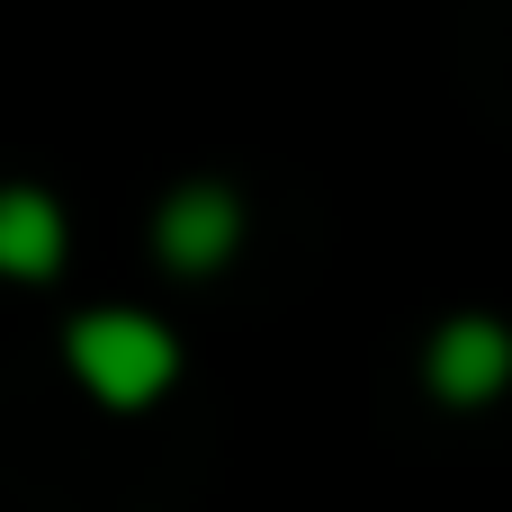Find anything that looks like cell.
Segmentation results:
<instances>
[{"mask_svg":"<svg viewBox=\"0 0 512 512\" xmlns=\"http://www.w3.org/2000/svg\"><path fill=\"white\" fill-rule=\"evenodd\" d=\"M153 243H162V261L180 279H207V270H225L243 252V198L225 180H180L162 198V216H153Z\"/></svg>","mask_w":512,"mask_h":512,"instance_id":"3957f363","label":"cell"},{"mask_svg":"<svg viewBox=\"0 0 512 512\" xmlns=\"http://www.w3.org/2000/svg\"><path fill=\"white\" fill-rule=\"evenodd\" d=\"M63 369L81 378L90 405L108 414H144L180 387V333L144 306H90L63 324Z\"/></svg>","mask_w":512,"mask_h":512,"instance_id":"6da1fadb","label":"cell"},{"mask_svg":"<svg viewBox=\"0 0 512 512\" xmlns=\"http://www.w3.org/2000/svg\"><path fill=\"white\" fill-rule=\"evenodd\" d=\"M63 252H72V216H63V198L36 189V180H9V189H0V279L36 288V279L63 270Z\"/></svg>","mask_w":512,"mask_h":512,"instance_id":"277c9868","label":"cell"},{"mask_svg":"<svg viewBox=\"0 0 512 512\" xmlns=\"http://www.w3.org/2000/svg\"><path fill=\"white\" fill-rule=\"evenodd\" d=\"M423 387L441 405H495L512 387V324L504 315H441L423 342Z\"/></svg>","mask_w":512,"mask_h":512,"instance_id":"7a4b0ae2","label":"cell"}]
</instances>
